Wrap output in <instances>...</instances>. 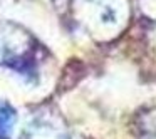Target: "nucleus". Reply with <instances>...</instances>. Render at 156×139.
<instances>
[{
  "mask_svg": "<svg viewBox=\"0 0 156 139\" xmlns=\"http://www.w3.org/2000/svg\"><path fill=\"white\" fill-rule=\"evenodd\" d=\"M10 122H12V114H9L7 109H2L0 111V134H2V131H7L10 127Z\"/></svg>",
  "mask_w": 156,
  "mask_h": 139,
  "instance_id": "obj_1",
  "label": "nucleus"
}]
</instances>
